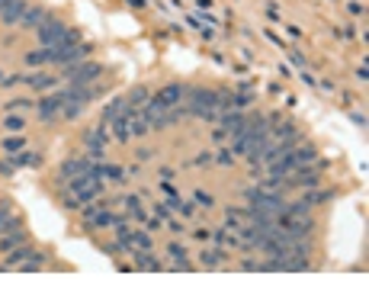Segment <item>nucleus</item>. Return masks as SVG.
Listing matches in <instances>:
<instances>
[{
    "label": "nucleus",
    "mask_w": 369,
    "mask_h": 289,
    "mask_svg": "<svg viewBox=\"0 0 369 289\" xmlns=\"http://www.w3.org/2000/svg\"><path fill=\"white\" fill-rule=\"evenodd\" d=\"M36 32H39V42H42V45H45V48H61V45H74V42L81 39V36H77V32H74V29H68V26L61 23V20H45V23H42Z\"/></svg>",
    "instance_id": "1"
},
{
    "label": "nucleus",
    "mask_w": 369,
    "mask_h": 289,
    "mask_svg": "<svg viewBox=\"0 0 369 289\" xmlns=\"http://www.w3.org/2000/svg\"><path fill=\"white\" fill-rule=\"evenodd\" d=\"M218 109V90H206V87H193L187 96V112L190 116H203L212 119Z\"/></svg>",
    "instance_id": "2"
},
{
    "label": "nucleus",
    "mask_w": 369,
    "mask_h": 289,
    "mask_svg": "<svg viewBox=\"0 0 369 289\" xmlns=\"http://www.w3.org/2000/svg\"><path fill=\"white\" fill-rule=\"evenodd\" d=\"M68 190L74 193L81 203H90L93 196H100V190H103V180L93 174V167L87 170V174H77L74 180H68Z\"/></svg>",
    "instance_id": "3"
},
{
    "label": "nucleus",
    "mask_w": 369,
    "mask_h": 289,
    "mask_svg": "<svg viewBox=\"0 0 369 289\" xmlns=\"http://www.w3.org/2000/svg\"><path fill=\"white\" fill-rule=\"evenodd\" d=\"M103 74V65H96V61H81V65H74V68H68V84H74V87H87V84H93L96 77Z\"/></svg>",
    "instance_id": "4"
},
{
    "label": "nucleus",
    "mask_w": 369,
    "mask_h": 289,
    "mask_svg": "<svg viewBox=\"0 0 369 289\" xmlns=\"http://www.w3.org/2000/svg\"><path fill=\"white\" fill-rule=\"evenodd\" d=\"M93 164L90 157H68L65 164H61V174H58V187H68V180H74L77 174H87Z\"/></svg>",
    "instance_id": "5"
},
{
    "label": "nucleus",
    "mask_w": 369,
    "mask_h": 289,
    "mask_svg": "<svg viewBox=\"0 0 369 289\" xmlns=\"http://www.w3.org/2000/svg\"><path fill=\"white\" fill-rule=\"evenodd\" d=\"M61 106H65V100H61V93H51V96H42V100H36V112L42 122H48L51 116H58Z\"/></svg>",
    "instance_id": "6"
},
{
    "label": "nucleus",
    "mask_w": 369,
    "mask_h": 289,
    "mask_svg": "<svg viewBox=\"0 0 369 289\" xmlns=\"http://www.w3.org/2000/svg\"><path fill=\"white\" fill-rule=\"evenodd\" d=\"M183 96H187V90H183L180 84H167L164 90H157V93H154V100L161 103L164 109H173L177 103H183Z\"/></svg>",
    "instance_id": "7"
},
{
    "label": "nucleus",
    "mask_w": 369,
    "mask_h": 289,
    "mask_svg": "<svg viewBox=\"0 0 369 289\" xmlns=\"http://www.w3.org/2000/svg\"><path fill=\"white\" fill-rule=\"evenodd\" d=\"M315 157H318V151H315L312 145H305V148H295V151H289V164H292V170H298V167H305V164H312Z\"/></svg>",
    "instance_id": "8"
},
{
    "label": "nucleus",
    "mask_w": 369,
    "mask_h": 289,
    "mask_svg": "<svg viewBox=\"0 0 369 289\" xmlns=\"http://www.w3.org/2000/svg\"><path fill=\"white\" fill-rule=\"evenodd\" d=\"M26 10H29V7H26V0H13V4L7 7L4 13H0V20H4V26H16V23L23 20Z\"/></svg>",
    "instance_id": "9"
},
{
    "label": "nucleus",
    "mask_w": 369,
    "mask_h": 289,
    "mask_svg": "<svg viewBox=\"0 0 369 289\" xmlns=\"http://www.w3.org/2000/svg\"><path fill=\"white\" fill-rule=\"evenodd\" d=\"M48 16H45V10H42V7H29V10L23 13V20H20V26L23 29H39L42 23H45Z\"/></svg>",
    "instance_id": "10"
},
{
    "label": "nucleus",
    "mask_w": 369,
    "mask_h": 289,
    "mask_svg": "<svg viewBox=\"0 0 369 289\" xmlns=\"http://www.w3.org/2000/svg\"><path fill=\"white\" fill-rule=\"evenodd\" d=\"M129 109H132V106L126 103V96H119V100H112L109 106H106V112H103V122H106V126H109V122H116L119 116H126Z\"/></svg>",
    "instance_id": "11"
},
{
    "label": "nucleus",
    "mask_w": 369,
    "mask_h": 289,
    "mask_svg": "<svg viewBox=\"0 0 369 289\" xmlns=\"http://www.w3.org/2000/svg\"><path fill=\"white\" fill-rule=\"evenodd\" d=\"M32 254H36V251H32L29 244H26V248H16V251H13V254H10V257H7V260H4V264H0V267H4V270H13V267L26 264V257H32Z\"/></svg>",
    "instance_id": "12"
},
{
    "label": "nucleus",
    "mask_w": 369,
    "mask_h": 289,
    "mask_svg": "<svg viewBox=\"0 0 369 289\" xmlns=\"http://www.w3.org/2000/svg\"><path fill=\"white\" fill-rule=\"evenodd\" d=\"M84 142H87V148H103V145H106V129H103V126L87 129V132H84Z\"/></svg>",
    "instance_id": "13"
},
{
    "label": "nucleus",
    "mask_w": 369,
    "mask_h": 289,
    "mask_svg": "<svg viewBox=\"0 0 369 289\" xmlns=\"http://www.w3.org/2000/svg\"><path fill=\"white\" fill-rule=\"evenodd\" d=\"M148 100H151V96H148V90H145V87H132V90H129V96H126V103H129V106L132 109H138V106H145V103Z\"/></svg>",
    "instance_id": "14"
},
{
    "label": "nucleus",
    "mask_w": 369,
    "mask_h": 289,
    "mask_svg": "<svg viewBox=\"0 0 369 289\" xmlns=\"http://www.w3.org/2000/svg\"><path fill=\"white\" fill-rule=\"evenodd\" d=\"M26 84L36 87V90H48V87H55V77H51V74H29V77H26Z\"/></svg>",
    "instance_id": "15"
},
{
    "label": "nucleus",
    "mask_w": 369,
    "mask_h": 289,
    "mask_svg": "<svg viewBox=\"0 0 369 289\" xmlns=\"http://www.w3.org/2000/svg\"><path fill=\"white\" fill-rule=\"evenodd\" d=\"M23 238H26V232H16V228H10V232L4 235V238H0V251H10L13 244H20Z\"/></svg>",
    "instance_id": "16"
},
{
    "label": "nucleus",
    "mask_w": 369,
    "mask_h": 289,
    "mask_svg": "<svg viewBox=\"0 0 369 289\" xmlns=\"http://www.w3.org/2000/svg\"><path fill=\"white\" fill-rule=\"evenodd\" d=\"M199 260H203V267H218L225 260V251H203Z\"/></svg>",
    "instance_id": "17"
},
{
    "label": "nucleus",
    "mask_w": 369,
    "mask_h": 289,
    "mask_svg": "<svg viewBox=\"0 0 369 289\" xmlns=\"http://www.w3.org/2000/svg\"><path fill=\"white\" fill-rule=\"evenodd\" d=\"M39 161H42V157H39V154H29V151L13 154V157H10V164H13V167H23V164H39Z\"/></svg>",
    "instance_id": "18"
},
{
    "label": "nucleus",
    "mask_w": 369,
    "mask_h": 289,
    "mask_svg": "<svg viewBox=\"0 0 369 289\" xmlns=\"http://www.w3.org/2000/svg\"><path fill=\"white\" fill-rule=\"evenodd\" d=\"M29 109V106H36V103H32V100H23V96H20V100H10V103H7V106H4V112H16V109Z\"/></svg>",
    "instance_id": "19"
},
{
    "label": "nucleus",
    "mask_w": 369,
    "mask_h": 289,
    "mask_svg": "<svg viewBox=\"0 0 369 289\" xmlns=\"http://www.w3.org/2000/svg\"><path fill=\"white\" fill-rule=\"evenodd\" d=\"M4 126L10 129V132H20V129H26V122L20 119V116H10V112H7V119H4Z\"/></svg>",
    "instance_id": "20"
},
{
    "label": "nucleus",
    "mask_w": 369,
    "mask_h": 289,
    "mask_svg": "<svg viewBox=\"0 0 369 289\" xmlns=\"http://www.w3.org/2000/svg\"><path fill=\"white\" fill-rule=\"evenodd\" d=\"M7 222H10V203H0V232L7 228Z\"/></svg>",
    "instance_id": "21"
},
{
    "label": "nucleus",
    "mask_w": 369,
    "mask_h": 289,
    "mask_svg": "<svg viewBox=\"0 0 369 289\" xmlns=\"http://www.w3.org/2000/svg\"><path fill=\"white\" fill-rule=\"evenodd\" d=\"M26 65H45V48H42V51H32V55H26Z\"/></svg>",
    "instance_id": "22"
},
{
    "label": "nucleus",
    "mask_w": 369,
    "mask_h": 289,
    "mask_svg": "<svg viewBox=\"0 0 369 289\" xmlns=\"http://www.w3.org/2000/svg\"><path fill=\"white\" fill-rule=\"evenodd\" d=\"M196 203H199V206H206V209H212V206H215V199L209 196V193H203V190H199V193H196Z\"/></svg>",
    "instance_id": "23"
},
{
    "label": "nucleus",
    "mask_w": 369,
    "mask_h": 289,
    "mask_svg": "<svg viewBox=\"0 0 369 289\" xmlns=\"http://www.w3.org/2000/svg\"><path fill=\"white\" fill-rule=\"evenodd\" d=\"M132 238H135V244H142V248H151V235L148 232H135Z\"/></svg>",
    "instance_id": "24"
},
{
    "label": "nucleus",
    "mask_w": 369,
    "mask_h": 289,
    "mask_svg": "<svg viewBox=\"0 0 369 289\" xmlns=\"http://www.w3.org/2000/svg\"><path fill=\"white\" fill-rule=\"evenodd\" d=\"M4 148H7V151H20V148H23V138H10V142H4Z\"/></svg>",
    "instance_id": "25"
},
{
    "label": "nucleus",
    "mask_w": 369,
    "mask_h": 289,
    "mask_svg": "<svg viewBox=\"0 0 369 289\" xmlns=\"http://www.w3.org/2000/svg\"><path fill=\"white\" fill-rule=\"evenodd\" d=\"M170 257H177V260H183V257H187V251H183V244H170Z\"/></svg>",
    "instance_id": "26"
},
{
    "label": "nucleus",
    "mask_w": 369,
    "mask_h": 289,
    "mask_svg": "<svg viewBox=\"0 0 369 289\" xmlns=\"http://www.w3.org/2000/svg\"><path fill=\"white\" fill-rule=\"evenodd\" d=\"M138 161H151V157H154V151H151V148H138Z\"/></svg>",
    "instance_id": "27"
},
{
    "label": "nucleus",
    "mask_w": 369,
    "mask_h": 289,
    "mask_svg": "<svg viewBox=\"0 0 369 289\" xmlns=\"http://www.w3.org/2000/svg\"><path fill=\"white\" fill-rule=\"evenodd\" d=\"M350 119H353L359 129H366V116H363V112H350Z\"/></svg>",
    "instance_id": "28"
},
{
    "label": "nucleus",
    "mask_w": 369,
    "mask_h": 289,
    "mask_svg": "<svg viewBox=\"0 0 369 289\" xmlns=\"http://www.w3.org/2000/svg\"><path fill=\"white\" fill-rule=\"evenodd\" d=\"M231 161H234L231 151H218V164H231Z\"/></svg>",
    "instance_id": "29"
},
{
    "label": "nucleus",
    "mask_w": 369,
    "mask_h": 289,
    "mask_svg": "<svg viewBox=\"0 0 369 289\" xmlns=\"http://www.w3.org/2000/svg\"><path fill=\"white\" fill-rule=\"evenodd\" d=\"M154 212H157V215H167V212H170V206H167V203H157Z\"/></svg>",
    "instance_id": "30"
},
{
    "label": "nucleus",
    "mask_w": 369,
    "mask_h": 289,
    "mask_svg": "<svg viewBox=\"0 0 369 289\" xmlns=\"http://www.w3.org/2000/svg\"><path fill=\"white\" fill-rule=\"evenodd\" d=\"M209 161H212V154H209V151H203V154L196 157V164H209Z\"/></svg>",
    "instance_id": "31"
},
{
    "label": "nucleus",
    "mask_w": 369,
    "mask_h": 289,
    "mask_svg": "<svg viewBox=\"0 0 369 289\" xmlns=\"http://www.w3.org/2000/svg\"><path fill=\"white\" fill-rule=\"evenodd\" d=\"M10 4H13V0H0V13H4V10H7V7H10Z\"/></svg>",
    "instance_id": "32"
}]
</instances>
